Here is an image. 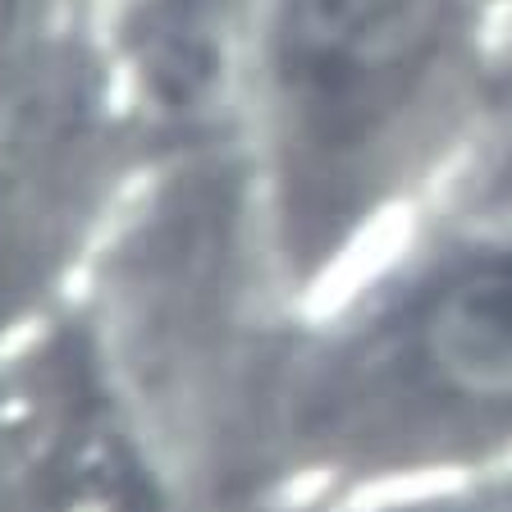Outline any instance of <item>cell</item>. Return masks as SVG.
Segmentation results:
<instances>
[{
    "label": "cell",
    "mask_w": 512,
    "mask_h": 512,
    "mask_svg": "<svg viewBox=\"0 0 512 512\" xmlns=\"http://www.w3.org/2000/svg\"><path fill=\"white\" fill-rule=\"evenodd\" d=\"M270 435L343 499L512 467V243L448 256L293 343Z\"/></svg>",
    "instance_id": "cell-1"
},
{
    "label": "cell",
    "mask_w": 512,
    "mask_h": 512,
    "mask_svg": "<svg viewBox=\"0 0 512 512\" xmlns=\"http://www.w3.org/2000/svg\"><path fill=\"white\" fill-rule=\"evenodd\" d=\"M0 512H170L101 334L28 330L0 357Z\"/></svg>",
    "instance_id": "cell-2"
},
{
    "label": "cell",
    "mask_w": 512,
    "mask_h": 512,
    "mask_svg": "<svg viewBox=\"0 0 512 512\" xmlns=\"http://www.w3.org/2000/svg\"><path fill=\"white\" fill-rule=\"evenodd\" d=\"M444 37V0H270V51L311 170L362 160Z\"/></svg>",
    "instance_id": "cell-3"
},
{
    "label": "cell",
    "mask_w": 512,
    "mask_h": 512,
    "mask_svg": "<svg viewBox=\"0 0 512 512\" xmlns=\"http://www.w3.org/2000/svg\"><path fill=\"white\" fill-rule=\"evenodd\" d=\"M348 512H512V467L375 494V499L348 503Z\"/></svg>",
    "instance_id": "cell-4"
},
{
    "label": "cell",
    "mask_w": 512,
    "mask_h": 512,
    "mask_svg": "<svg viewBox=\"0 0 512 512\" xmlns=\"http://www.w3.org/2000/svg\"><path fill=\"white\" fill-rule=\"evenodd\" d=\"M19 23H23V0H0V87H5V74H10Z\"/></svg>",
    "instance_id": "cell-5"
}]
</instances>
